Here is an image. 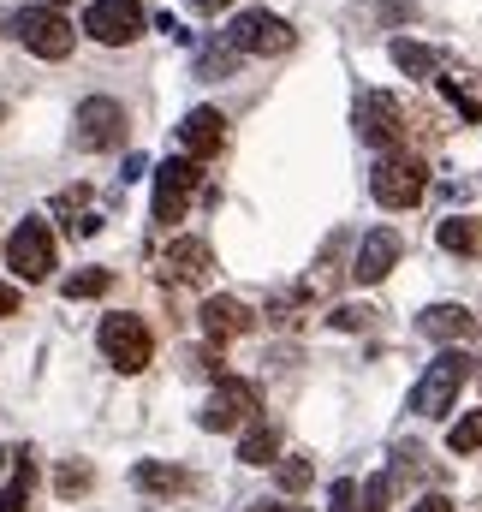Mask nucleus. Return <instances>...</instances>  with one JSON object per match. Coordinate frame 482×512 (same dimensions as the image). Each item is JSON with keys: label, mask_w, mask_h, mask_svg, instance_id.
<instances>
[{"label": "nucleus", "mask_w": 482, "mask_h": 512, "mask_svg": "<svg viewBox=\"0 0 482 512\" xmlns=\"http://www.w3.org/2000/svg\"><path fill=\"white\" fill-rule=\"evenodd\" d=\"M250 328H256V316L244 310L239 298H209V304H203V334H209V340H239Z\"/></svg>", "instance_id": "dca6fc26"}, {"label": "nucleus", "mask_w": 482, "mask_h": 512, "mask_svg": "<svg viewBox=\"0 0 482 512\" xmlns=\"http://www.w3.org/2000/svg\"><path fill=\"white\" fill-rule=\"evenodd\" d=\"M24 501H30V453H18V483L0 489V512H24Z\"/></svg>", "instance_id": "b1692460"}, {"label": "nucleus", "mask_w": 482, "mask_h": 512, "mask_svg": "<svg viewBox=\"0 0 482 512\" xmlns=\"http://www.w3.org/2000/svg\"><path fill=\"white\" fill-rule=\"evenodd\" d=\"M131 483H137L143 495H179V489H191V477H185L179 465H155V459H143V465L131 471Z\"/></svg>", "instance_id": "a211bd4d"}, {"label": "nucleus", "mask_w": 482, "mask_h": 512, "mask_svg": "<svg viewBox=\"0 0 482 512\" xmlns=\"http://www.w3.org/2000/svg\"><path fill=\"white\" fill-rule=\"evenodd\" d=\"M387 54H393V66H399V72H411V78H429V72H441V54H435V48H423V42H411V36H399Z\"/></svg>", "instance_id": "aec40b11"}, {"label": "nucleus", "mask_w": 482, "mask_h": 512, "mask_svg": "<svg viewBox=\"0 0 482 512\" xmlns=\"http://www.w3.org/2000/svg\"><path fill=\"white\" fill-rule=\"evenodd\" d=\"M417 512H453V501H447V495H423V501H417Z\"/></svg>", "instance_id": "7c9ffc66"}, {"label": "nucleus", "mask_w": 482, "mask_h": 512, "mask_svg": "<svg viewBox=\"0 0 482 512\" xmlns=\"http://www.w3.org/2000/svg\"><path fill=\"white\" fill-rule=\"evenodd\" d=\"M0 316H18V286L0 280Z\"/></svg>", "instance_id": "c756f323"}, {"label": "nucleus", "mask_w": 482, "mask_h": 512, "mask_svg": "<svg viewBox=\"0 0 482 512\" xmlns=\"http://www.w3.org/2000/svg\"><path fill=\"white\" fill-rule=\"evenodd\" d=\"M108 286H114V274H108V268H84V274H72V280H66L60 292H66V298L78 304V298H102Z\"/></svg>", "instance_id": "4be33fe9"}, {"label": "nucleus", "mask_w": 482, "mask_h": 512, "mask_svg": "<svg viewBox=\"0 0 482 512\" xmlns=\"http://www.w3.org/2000/svg\"><path fill=\"white\" fill-rule=\"evenodd\" d=\"M471 382V358H465V346H447L429 370H423V382L411 387V411L417 417H447L453 405H459V387Z\"/></svg>", "instance_id": "f03ea898"}, {"label": "nucleus", "mask_w": 482, "mask_h": 512, "mask_svg": "<svg viewBox=\"0 0 482 512\" xmlns=\"http://www.w3.org/2000/svg\"><path fill=\"white\" fill-rule=\"evenodd\" d=\"M304 483H310V459H286V465H280V489H292V495H298Z\"/></svg>", "instance_id": "a878e982"}, {"label": "nucleus", "mask_w": 482, "mask_h": 512, "mask_svg": "<svg viewBox=\"0 0 482 512\" xmlns=\"http://www.w3.org/2000/svg\"><path fill=\"white\" fill-rule=\"evenodd\" d=\"M203 185V167L197 161H161L155 167V227H173V221H185V209H191V191Z\"/></svg>", "instance_id": "423d86ee"}, {"label": "nucleus", "mask_w": 482, "mask_h": 512, "mask_svg": "<svg viewBox=\"0 0 482 512\" xmlns=\"http://www.w3.org/2000/svg\"><path fill=\"white\" fill-rule=\"evenodd\" d=\"M423 191H429V167H423V155H411V149L381 155L375 173H369V197H375L381 209H411V203H423Z\"/></svg>", "instance_id": "f257e3e1"}, {"label": "nucleus", "mask_w": 482, "mask_h": 512, "mask_svg": "<svg viewBox=\"0 0 482 512\" xmlns=\"http://www.w3.org/2000/svg\"><path fill=\"white\" fill-rule=\"evenodd\" d=\"M102 352H108V364L125 370V376H137V370H149V358H155V340H149V322L143 316H102Z\"/></svg>", "instance_id": "39448f33"}, {"label": "nucleus", "mask_w": 482, "mask_h": 512, "mask_svg": "<svg viewBox=\"0 0 482 512\" xmlns=\"http://www.w3.org/2000/svg\"><path fill=\"white\" fill-rule=\"evenodd\" d=\"M84 30H90L96 42H108V48H125V42L143 36V6H137V0H90Z\"/></svg>", "instance_id": "9d476101"}, {"label": "nucleus", "mask_w": 482, "mask_h": 512, "mask_svg": "<svg viewBox=\"0 0 482 512\" xmlns=\"http://www.w3.org/2000/svg\"><path fill=\"white\" fill-rule=\"evenodd\" d=\"M209 268H215L209 239H173V245L161 251V280H173V286H203Z\"/></svg>", "instance_id": "ddd939ff"}, {"label": "nucleus", "mask_w": 482, "mask_h": 512, "mask_svg": "<svg viewBox=\"0 0 482 512\" xmlns=\"http://www.w3.org/2000/svg\"><path fill=\"white\" fill-rule=\"evenodd\" d=\"M72 137H78V149H120L125 143V108L120 102H108V96H90L84 108H78V120H72Z\"/></svg>", "instance_id": "9b49d317"}, {"label": "nucleus", "mask_w": 482, "mask_h": 512, "mask_svg": "<svg viewBox=\"0 0 482 512\" xmlns=\"http://www.w3.org/2000/svg\"><path fill=\"white\" fill-rule=\"evenodd\" d=\"M417 328H423L429 340H441V346H465V340L477 334V316H471L465 304H429Z\"/></svg>", "instance_id": "2eb2a0df"}, {"label": "nucleus", "mask_w": 482, "mask_h": 512, "mask_svg": "<svg viewBox=\"0 0 482 512\" xmlns=\"http://www.w3.org/2000/svg\"><path fill=\"white\" fill-rule=\"evenodd\" d=\"M477 364H482V358H477ZM477 382H482V370H477Z\"/></svg>", "instance_id": "72a5a7b5"}, {"label": "nucleus", "mask_w": 482, "mask_h": 512, "mask_svg": "<svg viewBox=\"0 0 482 512\" xmlns=\"http://www.w3.org/2000/svg\"><path fill=\"white\" fill-rule=\"evenodd\" d=\"M399 251H405V239H399L393 227H375V233H363L358 256H352V280H358V286L387 280V274H393V262H399Z\"/></svg>", "instance_id": "f8f14e48"}, {"label": "nucleus", "mask_w": 482, "mask_h": 512, "mask_svg": "<svg viewBox=\"0 0 482 512\" xmlns=\"http://www.w3.org/2000/svg\"><path fill=\"white\" fill-rule=\"evenodd\" d=\"M0 465H6V453H0Z\"/></svg>", "instance_id": "f704fd0d"}, {"label": "nucleus", "mask_w": 482, "mask_h": 512, "mask_svg": "<svg viewBox=\"0 0 482 512\" xmlns=\"http://www.w3.org/2000/svg\"><path fill=\"white\" fill-rule=\"evenodd\" d=\"M292 42H298V36H292V24H286V18H274L268 6L239 12V18H233V30H227V48H233V54H262V60H268V54H292Z\"/></svg>", "instance_id": "20e7f679"}, {"label": "nucleus", "mask_w": 482, "mask_h": 512, "mask_svg": "<svg viewBox=\"0 0 482 512\" xmlns=\"http://www.w3.org/2000/svg\"><path fill=\"white\" fill-rule=\"evenodd\" d=\"M369 316H375V310H369V304H346V310H334V328H369Z\"/></svg>", "instance_id": "cd10ccee"}, {"label": "nucleus", "mask_w": 482, "mask_h": 512, "mask_svg": "<svg viewBox=\"0 0 482 512\" xmlns=\"http://www.w3.org/2000/svg\"><path fill=\"white\" fill-rule=\"evenodd\" d=\"M227 6H233V0H191V12H197V18H221Z\"/></svg>", "instance_id": "c85d7f7f"}, {"label": "nucleus", "mask_w": 482, "mask_h": 512, "mask_svg": "<svg viewBox=\"0 0 482 512\" xmlns=\"http://www.w3.org/2000/svg\"><path fill=\"white\" fill-rule=\"evenodd\" d=\"M334 512H387V483L381 477H369V483L340 477L334 483Z\"/></svg>", "instance_id": "f3484780"}, {"label": "nucleus", "mask_w": 482, "mask_h": 512, "mask_svg": "<svg viewBox=\"0 0 482 512\" xmlns=\"http://www.w3.org/2000/svg\"><path fill=\"white\" fill-rule=\"evenodd\" d=\"M179 143H185V161H209V155H221V143H227V120H221V108H191L185 126H179Z\"/></svg>", "instance_id": "4468645a"}, {"label": "nucleus", "mask_w": 482, "mask_h": 512, "mask_svg": "<svg viewBox=\"0 0 482 512\" xmlns=\"http://www.w3.org/2000/svg\"><path fill=\"white\" fill-rule=\"evenodd\" d=\"M274 453H280V429H274V423H250L244 441H239V459L244 465H268Z\"/></svg>", "instance_id": "412c9836"}, {"label": "nucleus", "mask_w": 482, "mask_h": 512, "mask_svg": "<svg viewBox=\"0 0 482 512\" xmlns=\"http://www.w3.org/2000/svg\"><path fill=\"white\" fill-rule=\"evenodd\" d=\"M239 66V54L233 48H203V60H197V72L203 78H221V72H233Z\"/></svg>", "instance_id": "393cba45"}, {"label": "nucleus", "mask_w": 482, "mask_h": 512, "mask_svg": "<svg viewBox=\"0 0 482 512\" xmlns=\"http://www.w3.org/2000/svg\"><path fill=\"white\" fill-rule=\"evenodd\" d=\"M441 251H453V256H482V221H471V215H453V221H441Z\"/></svg>", "instance_id": "6ab92c4d"}, {"label": "nucleus", "mask_w": 482, "mask_h": 512, "mask_svg": "<svg viewBox=\"0 0 482 512\" xmlns=\"http://www.w3.org/2000/svg\"><path fill=\"white\" fill-rule=\"evenodd\" d=\"M447 447H453V453H477V447H482V411H465V417L453 423Z\"/></svg>", "instance_id": "5701e85b"}, {"label": "nucleus", "mask_w": 482, "mask_h": 512, "mask_svg": "<svg viewBox=\"0 0 482 512\" xmlns=\"http://www.w3.org/2000/svg\"><path fill=\"white\" fill-rule=\"evenodd\" d=\"M256 411H262V393H256V382L221 376V387L209 393V405H203V417H197V423L221 435V429H244V423H250Z\"/></svg>", "instance_id": "6e6552de"}, {"label": "nucleus", "mask_w": 482, "mask_h": 512, "mask_svg": "<svg viewBox=\"0 0 482 512\" xmlns=\"http://www.w3.org/2000/svg\"><path fill=\"white\" fill-rule=\"evenodd\" d=\"M250 512H298V507H250Z\"/></svg>", "instance_id": "2f4dec72"}, {"label": "nucleus", "mask_w": 482, "mask_h": 512, "mask_svg": "<svg viewBox=\"0 0 482 512\" xmlns=\"http://www.w3.org/2000/svg\"><path fill=\"white\" fill-rule=\"evenodd\" d=\"M42 6H54V12H60V6H66V0H42Z\"/></svg>", "instance_id": "473e14b6"}, {"label": "nucleus", "mask_w": 482, "mask_h": 512, "mask_svg": "<svg viewBox=\"0 0 482 512\" xmlns=\"http://www.w3.org/2000/svg\"><path fill=\"white\" fill-rule=\"evenodd\" d=\"M6 268L18 280H48L54 274V233H48V221H18V233L6 239Z\"/></svg>", "instance_id": "1a4fd4ad"}, {"label": "nucleus", "mask_w": 482, "mask_h": 512, "mask_svg": "<svg viewBox=\"0 0 482 512\" xmlns=\"http://www.w3.org/2000/svg\"><path fill=\"white\" fill-rule=\"evenodd\" d=\"M84 489H90V465H66V471H60V495L72 501V495H84Z\"/></svg>", "instance_id": "bb28decb"}, {"label": "nucleus", "mask_w": 482, "mask_h": 512, "mask_svg": "<svg viewBox=\"0 0 482 512\" xmlns=\"http://www.w3.org/2000/svg\"><path fill=\"white\" fill-rule=\"evenodd\" d=\"M352 120H358V137L363 143H375V149H399V137H405V108H399V96H387V90H363L358 108H352Z\"/></svg>", "instance_id": "0eeeda50"}, {"label": "nucleus", "mask_w": 482, "mask_h": 512, "mask_svg": "<svg viewBox=\"0 0 482 512\" xmlns=\"http://www.w3.org/2000/svg\"><path fill=\"white\" fill-rule=\"evenodd\" d=\"M12 36H18L36 60H66L72 42H78V30H72L66 12H54V6H24V12H12Z\"/></svg>", "instance_id": "7ed1b4c3"}]
</instances>
